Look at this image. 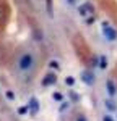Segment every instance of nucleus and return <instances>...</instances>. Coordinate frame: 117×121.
I'll return each instance as SVG.
<instances>
[{
	"instance_id": "1",
	"label": "nucleus",
	"mask_w": 117,
	"mask_h": 121,
	"mask_svg": "<svg viewBox=\"0 0 117 121\" xmlns=\"http://www.w3.org/2000/svg\"><path fill=\"white\" fill-rule=\"evenodd\" d=\"M38 68V55L28 45H23L16 50L13 56V71L21 79H31L36 74Z\"/></svg>"
},
{
	"instance_id": "5",
	"label": "nucleus",
	"mask_w": 117,
	"mask_h": 121,
	"mask_svg": "<svg viewBox=\"0 0 117 121\" xmlns=\"http://www.w3.org/2000/svg\"><path fill=\"white\" fill-rule=\"evenodd\" d=\"M104 121H112V120H111L109 116H106V118H104Z\"/></svg>"
},
{
	"instance_id": "4",
	"label": "nucleus",
	"mask_w": 117,
	"mask_h": 121,
	"mask_svg": "<svg viewBox=\"0 0 117 121\" xmlns=\"http://www.w3.org/2000/svg\"><path fill=\"white\" fill-rule=\"evenodd\" d=\"M75 121H86V118H85V115H83V113H80V115H77Z\"/></svg>"
},
{
	"instance_id": "3",
	"label": "nucleus",
	"mask_w": 117,
	"mask_h": 121,
	"mask_svg": "<svg viewBox=\"0 0 117 121\" xmlns=\"http://www.w3.org/2000/svg\"><path fill=\"white\" fill-rule=\"evenodd\" d=\"M65 2V5H68V7H75L77 5V0H63Z\"/></svg>"
},
{
	"instance_id": "2",
	"label": "nucleus",
	"mask_w": 117,
	"mask_h": 121,
	"mask_svg": "<svg viewBox=\"0 0 117 121\" xmlns=\"http://www.w3.org/2000/svg\"><path fill=\"white\" fill-rule=\"evenodd\" d=\"M7 18H8V8L5 3H0V28H3Z\"/></svg>"
}]
</instances>
